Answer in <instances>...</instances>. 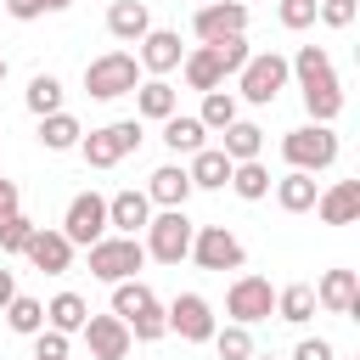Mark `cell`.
Instances as JSON below:
<instances>
[{"mask_svg": "<svg viewBox=\"0 0 360 360\" xmlns=\"http://www.w3.org/2000/svg\"><path fill=\"white\" fill-rule=\"evenodd\" d=\"M112 315L129 326V338H135V343H158V338L169 332V321H163V304H158V292H152L141 276L112 287Z\"/></svg>", "mask_w": 360, "mask_h": 360, "instance_id": "1", "label": "cell"}, {"mask_svg": "<svg viewBox=\"0 0 360 360\" xmlns=\"http://www.w3.org/2000/svg\"><path fill=\"white\" fill-rule=\"evenodd\" d=\"M338 152H343V141H338L332 124H298V129L281 135V158H287V169H298V174H321V169H332Z\"/></svg>", "mask_w": 360, "mask_h": 360, "instance_id": "2", "label": "cell"}, {"mask_svg": "<svg viewBox=\"0 0 360 360\" xmlns=\"http://www.w3.org/2000/svg\"><path fill=\"white\" fill-rule=\"evenodd\" d=\"M141 79H146V73H141L135 51H101V56H90V62H84V90H90L96 101L135 96V84H141Z\"/></svg>", "mask_w": 360, "mask_h": 360, "instance_id": "3", "label": "cell"}, {"mask_svg": "<svg viewBox=\"0 0 360 360\" xmlns=\"http://www.w3.org/2000/svg\"><path fill=\"white\" fill-rule=\"evenodd\" d=\"M90 253V276L96 281H107V287H118V281H135L141 270H146V248H141V236H101V242H90L84 248Z\"/></svg>", "mask_w": 360, "mask_h": 360, "instance_id": "4", "label": "cell"}, {"mask_svg": "<svg viewBox=\"0 0 360 360\" xmlns=\"http://www.w3.org/2000/svg\"><path fill=\"white\" fill-rule=\"evenodd\" d=\"M146 141V129H141V118H118V124H101V129H84V141H79V158L90 163V169H118L135 146Z\"/></svg>", "mask_w": 360, "mask_h": 360, "instance_id": "5", "label": "cell"}, {"mask_svg": "<svg viewBox=\"0 0 360 360\" xmlns=\"http://www.w3.org/2000/svg\"><path fill=\"white\" fill-rule=\"evenodd\" d=\"M287 79H292V73H287V56H281V51H253L248 68L236 73V90H231V96H236V101H253V107H270V101L287 90Z\"/></svg>", "mask_w": 360, "mask_h": 360, "instance_id": "6", "label": "cell"}, {"mask_svg": "<svg viewBox=\"0 0 360 360\" xmlns=\"http://www.w3.org/2000/svg\"><path fill=\"white\" fill-rule=\"evenodd\" d=\"M191 236H197V225H191L186 208H158L141 248H146V259H158V264H180V259L191 253Z\"/></svg>", "mask_w": 360, "mask_h": 360, "instance_id": "7", "label": "cell"}, {"mask_svg": "<svg viewBox=\"0 0 360 360\" xmlns=\"http://www.w3.org/2000/svg\"><path fill=\"white\" fill-rule=\"evenodd\" d=\"M186 259H197V270H219L225 276V270H242L248 264V248H242V236L231 225H197Z\"/></svg>", "mask_w": 360, "mask_h": 360, "instance_id": "8", "label": "cell"}, {"mask_svg": "<svg viewBox=\"0 0 360 360\" xmlns=\"http://www.w3.org/2000/svg\"><path fill=\"white\" fill-rule=\"evenodd\" d=\"M225 315H231V326H259V321H270L276 315V287L264 281V276H236L231 287H225Z\"/></svg>", "mask_w": 360, "mask_h": 360, "instance_id": "9", "label": "cell"}, {"mask_svg": "<svg viewBox=\"0 0 360 360\" xmlns=\"http://www.w3.org/2000/svg\"><path fill=\"white\" fill-rule=\"evenodd\" d=\"M163 321H169V332L180 338V343H208L214 338V304L202 298V292H174L169 304H163Z\"/></svg>", "mask_w": 360, "mask_h": 360, "instance_id": "10", "label": "cell"}, {"mask_svg": "<svg viewBox=\"0 0 360 360\" xmlns=\"http://www.w3.org/2000/svg\"><path fill=\"white\" fill-rule=\"evenodd\" d=\"M191 34H197V45H219L231 34H248V6L242 0H202L191 11Z\"/></svg>", "mask_w": 360, "mask_h": 360, "instance_id": "11", "label": "cell"}, {"mask_svg": "<svg viewBox=\"0 0 360 360\" xmlns=\"http://www.w3.org/2000/svg\"><path fill=\"white\" fill-rule=\"evenodd\" d=\"M73 248H90V242H101L107 236V197L101 191H79L73 202H68V214H62V225H56Z\"/></svg>", "mask_w": 360, "mask_h": 360, "instance_id": "12", "label": "cell"}, {"mask_svg": "<svg viewBox=\"0 0 360 360\" xmlns=\"http://www.w3.org/2000/svg\"><path fill=\"white\" fill-rule=\"evenodd\" d=\"M180 56H186L180 28H146V39H141V51H135V62H141L146 79H169V73L180 68Z\"/></svg>", "mask_w": 360, "mask_h": 360, "instance_id": "13", "label": "cell"}, {"mask_svg": "<svg viewBox=\"0 0 360 360\" xmlns=\"http://www.w3.org/2000/svg\"><path fill=\"white\" fill-rule=\"evenodd\" d=\"M22 259H28L39 276H68V270H73V242H68L62 231H51V225H34Z\"/></svg>", "mask_w": 360, "mask_h": 360, "instance_id": "14", "label": "cell"}, {"mask_svg": "<svg viewBox=\"0 0 360 360\" xmlns=\"http://www.w3.org/2000/svg\"><path fill=\"white\" fill-rule=\"evenodd\" d=\"M152 202H146V191H135V186H124V191H112L107 197V231L112 236H141L146 225H152Z\"/></svg>", "mask_w": 360, "mask_h": 360, "instance_id": "15", "label": "cell"}, {"mask_svg": "<svg viewBox=\"0 0 360 360\" xmlns=\"http://www.w3.org/2000/svg\"><path fill=\"white\" fill-rule=\"evenodd\" d=\"M315 309H326V315H360V276L354 270H326L315 281Z\"/></svg>", "mask_w": 360, "mask_h": 360, "instance_id": "16", "label": "cell"}, {"mask_svg": "<svg viewBox=\"0 0 360 360\" xmlns=\"http://www.w3.org/2000/svg\"><path fill=\"white\" fill-rule=\"evenodd\" d=\"M79 338L90 343V360H124V354H129V343H135V338H129V326H124L118 315H90Z\"/></svg>", "mask_w": 360, "mask_h": 360, "instance_id": "17", "label": "cell"}, {"mask_svg": "<svg viewBox=\"0 0 360 360\" xmlns=\"http://www.w3.org/2000/svg\"><path fill=\"white\" fill-rule=\"evenodd\" d=\"M186 197H191L186 163H163V169L146 174V202H152V208H186Z\"/></svg>", "mask_w": 360, "mask_h": 360, "instance_id": "18", "label": "cell"}, {"mask_svg": "<svg viewBox=\"0 0 360 360\" xmlns=\"http://www.w3.org/2000/svg\"><path fill=\"white\" fill-rule=\"evenodd\" d=\"M315 214H321V225H354L360 219V180H332L315 197Z\"/></svg>", "mask_w": 360, "mask_h": 360, "instance_id": "19", "label": "cell"}, {"mask_svg": "<svg viewBox=\"0 0 360 360\" xmlns=\"http://www.w3.org/2000/svg\"><path fill=\"white\" fill-rule=\"evenodd\" d=\"M146 28H152L146 0H112V6H107V34H112L118 45H141Z\"/></svg>", "mask_w": 360, "mask_h": 360, "instance_id": "20", "label": "cell"}, {"mask_svg": "<svg viewBox=\"0 0 360 360\" xmlns=\"http://www.w3.org/2000/svg\"><path fill=\"white\" fill-rule=\"evenodd\" d=\"M298 90H304L309 124H338V112H343V84H338V73H321V79H309V84H298Z\"/></svg>", "mask_w": 360, "mask_h": 360, "instance_id": "21", "label": "cell"}, {"mask_svg": "<svg viewBox=\"0 0 360 360\" xmlns=\"http://www.w3.org/2000/svg\"><path fill=\"white\" fill-rule=\"evenodd\" d=\"M231 158L219 152V146H202V152H191V163H186V174H191V191H225L231 186Z\"/></svg>", "mask_w": 360, "mask_h": 360, "instance_id": "22", "label": "cell"}, {"mask_svg": "<svg viewBox=\"0 0 360 360\" xmlns=\"http://www.w3.org/2000/svg\"><path fill=\"white\" fill-rule=\"evenodd\" d=\"M180 79H186V90H219L225 84V73H219V56H214V45H191L186 56H180Z\"/></svg>", "mask_w": 360, "mask_h": 360, "instance_id": "23", "label": "cell"}, {"mask_svg": "<svg viewBox=\"0 0 360 360\" xmlns=\"http://www.w3.org/2000/svg\"><path fill=\"white\" fill-rule=\"evenodd\" d=\"M169 112H180V90H174L169 79H141V84H135V118L163 124Z\"/></svg>", "mask_w": 360, "mask_h": 360, "instance_id": "24", "label": "cell"}, {"mask_svg": "<svg viewBox=\"0 0 360 360\" xmlns=\"http://www.w3.org/2000/svg\"><path fill=\"white\" fill-rule=\"evenodd\" d=\"M163 146H169L174 158H191V152L208 146V129L197 124V112H169V118H163Z\"/></svg>", "mask_w": 360, "mask_h": 360, "instance_id": "25", "label": "cell"}, {"mask_svg": "<svg viewBox=\"0 0 360 360\" xmlns=\"http://www.w3.org/2000/svg\"><path fill=\"white\" fill-rule=\"evenodd\" d=\"M219 152H225L231 163H253V158L264 152V129H259L253 118H236V124L219 129Z\"/></svg>", "mask_w": 360, "mask_h": 360, "instance_id": "26", "label": "cell"}, {"mask_svg": "<svg viewBox=\"0 0 360 360\" xmlns=\"http://www.w3.org/2000/svg\"><path fill=\"white\" fill-rule=\"evenodd\" d=\"M270 191H276V208H281V214H309V208H315V197H321L315 174H298V169H287Z\"/></svg>", "mask_w": 360, "mask_h": 360, "instance_id": "27", "label": "cell"}, {"mask_svg": "<svg viewBox=\"0 0 360 360\" xmlns=\"http://www.w3.org/2000/svg\"><path fill=\"white\" fill-rule=\"evenodd\" d=\"M84 321H90V304H84L79 292H56V298L45 304V326H51V332H62V338H79V332H84Z\"/></svg>", "mask_w": 360, "mask_h": 360, "instance_id": "28", "label": "cell"}, {"mask_svg": "<svg viewBox=\"0 0 360 360\" xmlns=\"http://www.w3.org/2000/svg\"><path fill=\"white\" fill-rule=\"evenodd\" d=\"M79 141H84V124L62 107V112H51V118H39V146L45 152H79Z\"/></svg>", "mask_w": 360, "mask_h": 360, "instance_id": "29", "label": "cell"}, {"mask_svg": "<svg viewBox=\"0 0 360 360\" xmlns=\"http://www.w3.org/2000/svg\"><path fill=\"white\" fill-rule=\"evenodd\" d=\"M276 321H287V326L315 321V287H309V281H287V287H276Z\"/></svg>", "mask_w": 360, "mask_h": 360, "instance_id": "30", "label": "cell"}, {"mask_svg": "<svg viewBox=\"0 0 360 360\" xmlns=\"http://www.w3.org/2000/svg\"><path fill=\"white\" fill-rule=\"evenodd\" d=\"M22 107H28L34 118L62 112V79H56V73H34V79H28V90H22Z\"/></svg>", "mask_w": 360, "mask_h": 360, "instance_id": "31", "label": "cell"}, {"mask_svg": "<svg viewBox=\"0 0 360 360\" xmlns=\"http://www.w3.org/2000/svg\"><path fill=\"white\" fill-rule=\"evenodd\" d=\"M270 186H276V180H270V169H264L259 158H253V163H236V169H231V191H236L242 202H264V197H270Z\"/></svg>", "mask_w": 360, "mask_h": 360, "instance_id": "32", "label": "cell"}, {"mask_svg": "<svg viewBox=\"0 0 360 360\" xmlns=\"http://www.w3.org/2000/svg\"><path fill=\"white\" fill-rule=\"evenodd\" d=\"M236 118H242V112H236V96H231L225 84H219V90H208V96H202V107H197V124H202V129H214V135H219L225 124H236Z\"/></svg>", "mask_w": 360, "mask_h": 360, "instance_id": "33", "label": "cell"}, {"mask_svg": "<svg viewBox=\"0 0 360 360\" xmlns=\"http://www.w3.org/2000/svg\"><path fill=\"white\" fill-rule=\"evenodd\" d=\"M0 315H6V326H11L17 338H34V332L45 326V304H39V298H28V292H17Z\"/></svg>", "mask_w": 360, "mask_h": 360, "instance_id": "34", "label": "cell"}, {"mask_svg": "<svg viewBox=\"0 0 360 360\" xmlns=\"http://www.w3.org/2000/svg\"><path fill=\"white\" fill-rule=\"evenodd\" d=\"M214 354L219 360H253L259 349H253V326H214Z\"/></svg>", "mask_w": 360, "mask_h": 360, "instance_id": "35", "label": "cell"}, {"mask_svg": "<svg viewBox=\"0 0 360 360\" xmlns=\"http://www.w3.org/2000/svg\"><path fill=\"white\" fill-rule=\"evenodd\" d=\"M287 73H292L298 84H309V79L332 73V56H326V45H298V56H287Z\"/></svg>", "mask_w": 360, "mask_h": 360, "instance_id": "36", "label": "cell"}, {"mask_svg": "<svg viewBox=\"0 0 360 360\" xmlns=\"http://www.w3.org/2000/svg\"><path fill=\"white\" fill-rule=\"evenodd\" d=\"M34 236V219L22 208H0V253H22Z\"/></svg>", "mask_w": 360, "mask_h": 360, "instance_id": "37", "label": "cell"}, {"mask_svg": "<svg viewBox=\"0 0 360 360\" xmlns=\"http://www.w3.org/2000/svg\"><path fill=\"white\" fill-rule=\"evenodd\" d=\"M214 56H219V73H225V79H236V73L248 68L253 45H248V34H231V39H219V45H214Z\"/></svg>", "mask_w": 360, "mask_h": 360, "instance_id": "38", "label": "cell"}, {"mask_svg": "<svg viewBox=\"0 0 360 360\" xmlns=\"http://www.w3.org/2000/svg\"><path fill=\"white\" fill-rule=\"evenodd\" d=\"M354 11H360V0H315V22L321 28H354Z\"/></svg>", "mask_w": 360, "mask_h": 360, "instance_id": "39", "label": "cell"}, {"mask_svg": "<svg viewBox=\"0 0 360 360\" xmlns=\"http://www.w3.org/2000/svg\"><path fill=\"white\" fill-rule=\"evenodd\" d=\"M276 17H281L287 34H304V28H315V0H281Z\"/></svg>", "mask_w": 360, "mask_h": 360, "instance_id": "40", "label": "cell"}, {"mask_svg": "<svg viewBox=\"0 0 360 360\" xmlns=\"http://www.w3.org/2000/svg\"><path fill=\"white\" fill-rule=\"evenodd\" d=\"M68 349H73V338H62V332H51V326L34 332V360H68Z\"/></svg>", "mask_w": 360, "mask_h": 360, "instance_id": "41", "label": "cell"}, {"mask_svg": "<svg viewBox=\"0 0 360 360\" xmlns=\"http://www.w3.org/2000/svg\"><path fill=\"white\" fill-rule=\"evenodd\" d=\"M292 360H338V349H332V338H298Z\"/></svg>", "mask_w": 360, "mask_h": 360, "instance_id": "42", "label": "cell"}, {"mask_svg": "<svg viewBox=\"0 0 360 360\" xmlns=\"http://www.w3.org/2000/svg\"><path fill=\"white\" fill-rule=\"evenodd\" d=\"M0 6H6V17H11V22H34V17H45V11H39V0H0Z\"/></svg>", "mask_w": 360, "mask_h": 360, "instance_id": "43", "label": "cell"}, {"mask_svg": "<svg viewBox=\"0 0 360 360\" xmlns=\"http://www.w3.org/2000/svg\"><path fill=\"white\" fill-rule=\"evenodd\" d=\"M11 298H17V270H6V264H0V309H6Z\"/></svg>", "mask_w": 360, "mask_h": 360, "instance_id": "44", "label": "cell"}, {"mask_svg": "<svg viewBox=\"0 0 360 360\" xmlns=\"http://www.w3.org/2000/svg\"><path fill=\"white\" fill-rule=\"evenodd\" d=\"M0 208H17V180L0 174Z\"/></svg>", "mask_w": 360, "mask_h": 360, "instance_id": "45", "label": "cell"}, {"mask_svg": "<svg viewBox=\"0 0 360 360\" xmlns=\"http://www.w3.org/2000/svg\"><path fill=\"white\" fill-rule=\"evenodd\" d=\"M73 0H39V11H68Z\"/></svg>", "mask_w": 360, "mask_h": 360, "instance_id": "46", "label": "cell"}, {"mask_svg": "<svg viewBox=\"0 0 360 360\" xmlns=\"http://www.w3.org/2000/svg\"><path fill=\"white\" fill-rule=\"evenodd\" d=\"M0 84H6V56H0Z\"/></svg>", "mask_w": 360, "mask_h": 360, "instance_id": "47", "label": "cell"}, {"mask_svg": "<svg viewBox=\"0 0 360 360\" xmlns=\"http://www.w3.org/2000/svg\"><path fill=\"white\" fill-rule=\"evenodd\" d=\"M253 360H276V354H253Z\"/></svg>", "mask_w": 360, "mask_h": 360, "instance_id": "48", "label": "cell"}, {"mask_svg": "<svg viewBox=\"0 0 360 360\" xmlns=\"http://www.w3.org/2000/svg\"><path fill=\"white\" fill-rule=\"evenodd\" d=\"M0 135H6V129H0Z\"/></svg>", "mask_w": 360, "mask_h": 360, "instance_id": "49", "label": "cell"}]
</instances>
